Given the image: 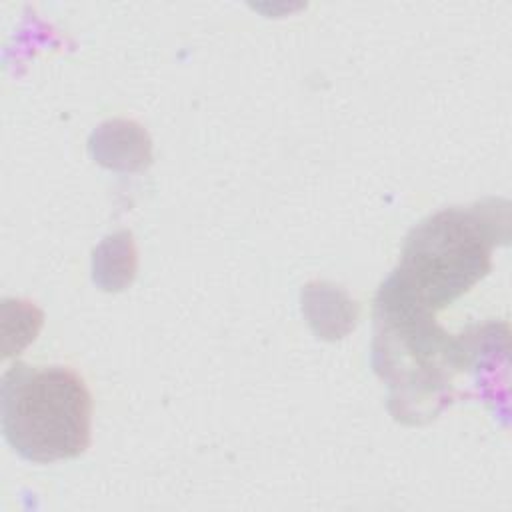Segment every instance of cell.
I'll return each mask as SVG.
<instances>
[{"label": "cell", "mask_w": 512, "mask_h": 512, "mask_svg": "<svg viewBox=\"0 0 512 512\" xmlns=\"http://www.w3.org/2000/svg\"><path fill=\"white\" fill-rule=\"evenodd\" d=\"M494 238L478 208H448L422 220L378 292L376 318H434L488 274Z\"/></svg>", "instance_id": "6da1fadb"}, {"label": "cell", "mask_w": 512, "mask_h": 512, "mask_svg": "<svg viewBox=\"0 0 512 512\" xmlns=\"http://www.w3.org/2000/svg\"><path fill=\"white\" fill-rule=\"evenodd\" d=\"M0 414L6 442L30 462L76 458L90 446L92 398L66 366L12 364L0 384Z\"/></svg>", "instance_id": "7a4b0ae2"}]
</instances>
